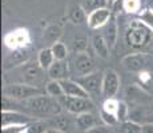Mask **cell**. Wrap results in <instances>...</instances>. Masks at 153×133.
<instances>
[{"instance_id": "6da1fadb", "label": "cell", "mask_w": 153, "mask_h": 133, "mask_svg": "<svg viewBox=\"0 0 153 133\" xmlns=\"http://www.w3.org/2000/svg\"><path fill=\"white\" fill-rule=\"evenodd\" d=\"M126 43L132 48H145L153 43V31L141 20H133L126 28Z\"/></svg>"}, {"instance_id": "7a4b0ae2", "label": "cell", "mask_w": 153, "mask_h": 133, "mask_svg": "<svg viewBox=\"0 0 153 133\" xmlns=\"http://www.w3.org/2000/svg\"><path fill=\"white\" fill-rule=\"evenodd\" d=\"M27 108L31 109L36 114L56 116L61 112V105L57 101H55L52 96H49V94L45 96V93L27 100Z\"/></svg>"}, {"instance_id": "3957f363", "label": "cell", "mask_w": 153, "mask_h": 133, "mask_svg": "<svg viewBox=\"0 0 153 133\" xmlns=\"http://www.w3.org/2000/svg\"><path fill=\"white\" fill-rule=\"evenodd\" d=\"M3 94L10 97L11 100H20V101H27L32 97L44 94V92L39 87L27 84V82H19V84H10L4 87Z\"/></svg>"}, {"instance_id": "277c9868", "label": "cell", "mask_w": 153, "mask_h": 133, "mask_svg": "<svg viewBox=\"0 0 153 133\" xmlns=\"http://www.w3.org/2000/svg\"><path fill=\"white\" fill-rule=\"evenodd\" d=\"M71 65H72L73 73L77 77L95 72V61L87 52L75 53V56L72 57V61H71Z\"/></svg>"}, {"instance_id": "5b68a950", "label": "cell", "mask_w": 153, "mask_h": 133, "mask_svg": "<svg viewBox=\"0 0 153 133\" xmlns=\"http://www.w3.org/2000/svg\"><path fill=\"white\" fill-rule=\"evenodd\" d=\"M149 59H151V56L146 55V53L136 52V53L126 55L125 57L123 59L121 64L128 72L140 73V72H143L146 67H149Z\"/></svg>"}, {"instance_id": "8992f818", "label": "cell", "mask_w": 153, "mask_h": 133, "mask_svg": "<svg viewBox=\"0 0 153 133\" xmlns=\"http://www.w3.org/2000/svg\"><path fill=\"white\" fill-rule=\"evenodd\" d=\"M102 79H104V75L101 72H95L89 73V75H85V76H80L77 77L76 81L89 93V96H96L99 93H102Z\"/></svg>"}, {"instance_id": "52a82bcc", "label": "cell", "mask_w": 153, "mask_h": 133, "mask_svg": "<svg viewBox=\"0 0 153 133\" xmlns=\"http://www.w3.org/2000/svg\"><path fill=\"white\" fill-rule=\"evenodd\" d=\"M64 104H65L67 111L75 114L88 113V112H92L95 109V104L89 99H85V97H68L67 96Z\"/></svg>"}, {"instance_id": "ba28073f", "label": "cell", "mask_w": 153, "mask_h": 133, "mask_svg": "<svg viewBox=\"0 0 153 133\" xmlns=\"http://www.w3.org/2000/svg\"><path fill=\"white\" fill-rule=\"evenodd\" d=\"M120 88V77L116 71L107 69L102 79V94L107 99H113L119 92Z\"/></svg>"}, {"instance_id": "9c48e42d", "label": "cell", "mask_w": 153, "mask_h": 133, "mask_svg": "<svg viewBox=\"0 0 153 133\" xmlns=\"http://www.w3.org/2000/svg\"><path fill=\"white\" fill-rule=\"evenodd\" d=\"M112 16V11L108 8H97V10H93L92 12L88 16V25L91 28H100V27H104L108 23V20Z\"/></svg>"}, {"instance_id": "30bf717a", "label": "cell", "mask_w": 153, "mask_h": 133, "mask_svg": "<svg viewBox=\"0 0 153 133\" xmlns=\"http://www.w3.org/2000/svg\"><path fill=\"white\" fill-rule=\"evenodd\" d=\"M32 119L29 116H25L23 113L15 111H3L1 112V125H25L27 123H31Z\"/></svg>"}, {"instance_id": "8fae6325", "label": "cell", "mask_w": 153, "mask_h": 133, "mask_svg": "<svg viewBox=\"0 0 153 133\" xmlns=\"http://www.w3.org/2000/svg\"><path fill=\"white\" fill-rule=\"evenodd\" d=\"M61 87H63L64 94L68 97H85V99H89V93L79 84L77 81H73V80L65 79L61 80Z\"/></svg>"}, {"instance_id": "7c38bea8", "label": "cell", "mask_w": 153, "mask_h": 133, "mask_svg": "<svg viewBox=\"0 0 153 133\" xmlns=\"http://www.w3.org/2000/svg\"><path fill=\"white\" fill-rule=\"evenodd\" d=\"M43 68L40 67V64H28L23 69V76H24V81L27 84L35 85L37 87L40 81L43 80Z\"/></svg>"}, {"instance_id": "4fadbf2b", "label": "cell", "mask_w": 153, "mask_h": 133, "mask_svg": "<svg viewBox=\"0 0 153 133\" xmlns=\"http://www.w3.org/2000/svg\"><path fill=\"white\" fill-rule=\"evenodd\" d=\"M48 76L51 80H57V81L68 79L69 65L67 64L65 60H55L51 68L48 69Z\"/></svg>"}, {"instance_id": "5bb4252c", "label": "cell", "mask_w": 153, "mask_h": 133, "mask_svg": "<svg viewBox=\"0 0 153 133\" xmlns=\"http://www.w3.org/2000/svg\"><path fill=\"white\" fill-rule=\"evenodd\" d=\"M4 41H5V45L10 47V48L23 47V45H25V44H28V41H29L28 32L25 31V29H19V31L7 35Z\"/></svg>"}, {"instance_id": "9a60e30c", "label": "cell", "mask_w": 153, "mask_h": 133, "mask_svg": "<svg viewBox=\"0 0 153 133\" xmlns=\"http://www.w3.org/2000/svg\"><path fill=\"white\" fill-rule=\"evenodd\" d=\"M91 43H92L93 49H95L96 55H97L99 57L104 59V60H107V59L109 57V47H108V43H107V40H105L104 35L95 33L92 36Z\"/></svg>"}, {"instance_id": "2e32d148", "label": "cell", "mask_w": 153, "mask_h": 133, "mask_svg": "<svg viewBox=\"0 0 153 133\" xmlns=\"http://www.w3.org/2000/svg\"><path fill=\"white\" fill-rule=\"evenodd\" d=\"M104 37L108 43V47L113 48L116 45L117 36H119V29H117V22L114 19V16H111V19L108 20V23L104 25Z\"/></svg>"}, {"instance_id": "e0dca14e", "label": "cell", "mask_w": 153, "mask_h": 133, "mask_svg": "<svg viewBox=\"0 0 153 133\" xmlns=\"http://www.w3.org/2000/svg\"><path fill=\"white\" fill-rule=\"evenodd\" d=\"M29 53L25 49H17V51L12 52L7 59H5V64H4V69H10L12 67L20 65V64H24L28 60Z\"/></svg>"}, {"instance_id": "ac0fdd59", "label": "cell", "mask_w": 153, "mask_h": 133, "mask_svg": "<svg viewBox=\"0 0 153 133\" xmlns=\"http://www.w3.org/2000/svg\"><path fill=\"white\" fill-rule=\"evenodd\" d=\"M61 33H63V29H61L60 25L57 24H51L48 25L45 29H44V33H43V39L47 44L49 45H53L55 43H57L59 39H60Z\"/></svg>"}, {"instance_id": "d6986e66", "label": "cell", "mask_w": 153, "mask_h": 133, "mask_svg": "<svg viewBox=\"0 0 153 133\" xmlns=\"http://www.w3.org/2000/svg\"><path fill=\"white\" fill-rule=\"evenodd\" d=\"M126 97L131 100H133V101H148L149 99H151V96H149L148 93L145 92V91L141 87H137L136 84H132L129 85L128 88H126Z\"/></svg>"}, {"instance_id": "ffe728a7", "label": "cell", "mask_w": 153, "mask_h": 133, "mask_svg": "<svg viewBox=\"0 0 153 133\" xmlns=\"http://www.w3.org/2000/svg\"><path fill=\"white\" fill-rule=\"evenodd\" d=\"M56 60L55 55L52 52V48H44L39 52V57H37V61H39L40 67L43 68L44 71H48L51 65L53 64V61Z\"/></svg>"}, {"instance_id": "44dd1931", "label": "cell", "mask_w": 153, "mask_h": 133, "mask_svg": "<svg viewBox=\"0 0 153 133\" xmlns=\"http://www.w3.org/2000/svg\"><path fill=\"white\" fill-rule=\"evenodd\" d=\"M76 124L81 131H88V129L93 128L96 125V119L91 112L88 113H80L76 117Z\"/></svg>"}, {"instance_id": "7402d4cb", "label": "cell", "mask_w": 153, "mask_h": 133, "mask_svg": "<svg viewBox=\"0 0 153 133\" xmlns=\"http://www.w3.org/2000/svg\"><path fill=\"white\" fill-rule=\"evenodd\" d=\"M49 125H51L52 128L59 129V131L67 133L69 131V128H71V121H69V119L65 116V114L59 113V114H56V116L52 117V120L49 121Z\"/></svg>"}, {"instance_id": "603a6c76", "label": "cell", "mask_w": 153, "mask_h": 133, "mask_svg": "<svg viewBox=\"0 0 153 133\" xmlns=\"http://www.w3.org/2000/svg\"><path fill=\"white\" fill-rule=\"evenodd\" d=\"M45 91H47V94L52 96L53 99L65 96V94H64V91H63V87H61V82L57 81V80H51V81L47 82Z\"/></svg>"}, {"instance_id": "cb8c5ba5", "label": "cell", "mask_w": 153, "mask_h": 133, "mask_svg": "<svg viewBox=\"0 0 153 133\" xmlns=\"http://www.w3.org/2000/svg\"><path fill=\"white\" fill-rule=\"evenodd\" d=\"M51 48H52V52H53L56 60H65L67 56H68V48H67V45L64 43H61V41L55 43Z\"/></svg>"}, {"instance_id": "d4e9b609", "label": "cell", "mask_w": 153, "mask_h": 133, "mask_svg": "<svg viewBox=\"0 0 153 133\" xmlns=\"http://www.w3.org/2000/svg\"><path fill=\"white\" fill-rule=\"evenodd\" d=\"M49 128V123H47V121H33V123H31L29 125L27 126V133H45L48 131Z\"/></svg>"}, {"instance_id": "484cf974", "label": "cell", "mask_w": 153, "mask_h": 133, "mask_svg": "<svg viewBox=\"0 0 153 133\" xmlns=\"http://www.w3.org/2000/svg\"><path fill=\"white\" fill-rule=\"evenodd\" d=\"M87 47H88V39L84 36H76L72 41V49L75 53L87 52Z\"/></svg>"}, {"instance_id": "4316f807", "label": "cell", "mask_w": 153, "mask_h": 133, "mask_svg": "<svg viewBox=\"0 0 153 133\" xmlns=\"http://www.w3.org/2000/svg\"><path fill=\"white\" fill-rule=\"evenodd\" d=\"M141 128L143 126L139 125L137 123L129 120V121H124L121 125V132L123 133H141Z\"/></svg>"}, {"instance_id": "83f0119b", "label": "cell", "mask_w": 153, "mask_h": 133, "mask_svg": "<svg viewBox=\"0 0 153 133\" xmlns=\"http://www.w3.org/2000/svg\"><path fill=\"white\" fill-rule=\"evenodd\" d=\"M87 19V15H85V11L81 7H75L71 12V20L76 24H80V23L85 22Z\"/></svg>"}, {"instance_id": "f1b7e54d", "label": "cell", "mask_w": 153, "mask_h": 133, "mask_svg": "<svg viewBox=\"0 0 153 133\" xmlns=\"http://www.w3.org/2000/svg\"><path fill=\"white\" fill-rule=\"evenodd\" d=\"M128 112H129L128 105H126L124 101H119L117 111H116V117H117V120H119V123H124V121H126Z\"/></svg>"}, {"instance_id": "f546056e", "label": "cell", "mask_w": 153, "mask_h": 133, "mask_svg": "<svg viewBox=\"0 0 153 133\" xmlns=\"http://www.w3.org/2000/svg\"><path fill=\"white\" fill-rule=\"evenodd\" d=\"M139 20H141L144 24L148 25L149 28L153 31V10H149V8L148 10H144L143 12L140 13Z\"/></svg>"}, {"instance_id": "4dcf8cb0", "label": "cell", "mask_w": 153, "mask_h": 133, "mask_svg": "<svg viewBox=\"0 0 153 133\" xmlns=\"http://www.w3.org/2000/svg\"><path fill=\"white\" fill-rule=\"evenodd\" d=\"M100 114H101V120L104 121L107 125H116V124L119 123L116 114H114V113H109V112H107L105 109H101Z\"/></svg>"}, {"instance_id": "1f68e13d", "label": "cell", "mask_w": 153, "mask_h": 133, "mask_svg": "<svg viewBox=\"0 0 153 133\" xmlns=\"http://www.w3.org/2000/svg\"><path fill=\"white\" fill-rule=\"evenodd\" d=\"M140 8V1L139 0H124V10L129 13L136 12Z\"/></svg>"}, {"instance_id": "d6a6232c", "label": "cell", "mask_w": 153, "mask_h": 133, "mask_svg": "<svg viewBox=\"0 0 153 133\" xmlns=\"http://www.w3.org/2000/svg\"><path fill=\"white\" fill-rule=\"evenodd\" d=\"M117 105H119V101H114L113 99H107V100H105V103H104L102 109H105V111L109 112V113H114V114H116Z\"/></svg>"}, {"instance_id": "836d02e7", "label": "cell", "mask_w": 153, "mask_h": 133, "mask_svg": "<svg viewBox=\"0 0 153 133\" xmlns=\"http://www.w3.org/2000/svg\"><path fill=\"white\" fill-rule=\"evenodd\" d=\"M24 131V125H10L3 126V133H20Z\"/></svg>"}, {"instance_id": "e575fe53", "label": "cell", "mask_w": 153, "mask_h": 133, "mask_svg": "<svg viewBox=\"0 0 153 133\" xmlns=\"http://www.w3.org/2000/svg\"><path fill=\"white\" fill-rule=\"evenodd\" d=\"M121 10H124V0H116L112 4L111 11L113 13H119V12H121Z\"/></svg>"}, {"instance_id": "d590c367", "label": "cell", "mask_w": 153, "mask_h": 133, "mask_svg": "<svg viewBox=\"0 0 153 133\" xmlns=\"http://www.w3.org/2000/svg\"><path fill=\"white\" fill-rule=\"evenodd\" d=\"M85 133H109V129L107 126H101V125H95L93 128L85 131Z\"/></svg>"}, {"instance_id": "8d00e7d4", "label": "cell", "mask_w": 153, "mask_h": 133, "mask_svg": "<svg viewBox=\"0 0 153 133\" xmlns=\"http://www.w3.org/2000/svg\"><path fill=\"white\" fill-rule=\"evenodd\" d=\"M141 133H153V124H144Z\"/></svg>"}, {"instance_id": "74e56055", "label": "cell", "mask_w": 153, "mask_h": 133, "mask_svg": "<svg viewBox=\"0 0 153 133\" xmlns=\"http://www.w3.org/2000/svg\"><path fill=\"white\" fill-rule=\"evenodd\" d=\"M45 133H65V132H61V131H59V129H48Z\"/></svg>"}, {"instance_id": "f35d334b", "label": "cell", "mask_w": 153, "mask_h": 133, "mask_svg": "<svg viewBox=\"0 0 153 133\" xmlns=\"http://www.w3.org/2000/svg\"><path fill=\"white\" fill-rule=\"evenodd\" d=\"M107 1H108V3H109V4H111V5H112V4H113V3H114V1H116V0H107Z\"/></svg>"}, {"instance_id": "ab89813d", "label": "cell", "mask_w": 153, "mask_h": 133, "mask_svg": "<svg viewBox=\"0 0 153 133\" xmlns=\"http://www.w3.org/2000/svg\"><path fill=\"white\" fill-rule=\"evenodd\" d=\"M20 133H27V131H25V132H24V131H22V132H20Z\"/></svg>"}]
</instances>
